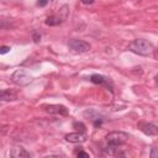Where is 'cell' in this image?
I'll return each instance as SVG.
<instances>
[{
  "mask_svg": "<svg viewBox=\"0 0 158 158\" xmlns=\"http://www.w3.org/2000/svg\"><path fill=\"white\" fill-rule=\"evenodd\" d=\"M128 49L139 56H148L153 52V44L147 40L137 38L128 44Z\"/></svg>",
  "mask_w": 158,
  "mask_h": 158,
  "instance_id": "obj_1",
  "label": "cell"
},
{
  "mask_svg": "<svg viewBox=\"0 0 158 158\" xmlns=\"http://www.w3.org/2000/svg\"><path fill=\"white\" fill-rule=\"evenodd\" d=\"M11 80L20 86H26L32 81V75L30 73H27L25 69H17L12 73L11 75Z\"/></svg>",
  "mask_w": 158,
  "mask_h": 158,
  "instance_id": "obj_2",
  "label": "cell"
},
{
  "mask_svg": "<svg viewBox=\"0 0 158 158\" xmlns=\"http://www.w3.org/2000/svg\"><path fill=\"white\" fill-rule=\"evenodd\" d=\"M106 142L110 144H115V146H121L123 144L127 139H128V135L122 132V131H114L106 135Z\"/></svg>",
  "mask_w": 158,
  "mask_h": 158,
  "instance_id": "obj_3",
  "label": "cell"
},
{
  "mask_svg": "<svg viewBox=\"0 0 158 158\" xmlns=\"http://www.w3.org/2000/svg\"><path fill=\"white\" fill-rule=\"evenodd\" d=\"M68 47L70 51L75 53H85L90 49V44L81 40H70L68 42Z\"/></svg>",
  "mask_w": 158,
  "mask_h": 158,
  "instance_id": "obj_4",
  "label": "cell"
},
{
  "mask_svg": "<svg viewBox=\"0 0 158 158\" xmlns=\"http://www.w3.org/2000/svg\"><path fill=\"white\" fill-rule=\"evenodd\" d=\"M68 6H63L60 9V12L62 15H52V16H48L46 19V25L48 26H57L59 23H62L65 19H67V15H68Z\"/></svg>",
  "mask_w": 158,
  "mask_h": 158,
  "instance_id": "obj_5",
  "label": "cell"
},
{
  "mask_svg": "<svg viewBox=\"0 0 158 158\" xmlns=\"http://www.w3.org/2000/svg\"><path fill=\"white\" fill-rule=\"evenodd\" d=\"M44 110H46V112H48L51 115H57V116H68V114H69L68 109L64 105H58V104L57 105L56 104L47 105V106H44Z\"/></svg>",
  "mask_w": 158,
  "mask_h": 158,
  "instance_id": "obj_6",
  "label": "cell"
},
{
  "mask_svg": "<svg viewBox=\"0 0 158 158\" xmlns=\"http://www.w3.org/2000/svg\"><path fill=\"white\" fill-rule=\"evenodd\" d=\"M65 141L70 142V143H81L85 141V136L83 132H73V133H68L65 135Z\"/></svg>",
  "mask_w": 158,
  "mask_h": 158,
  "instance_id": "obj_7",
  "label": "cell"
},
{
  "mask_svg": "<svg viewBox=\"0 0 158 158\" xmlns=\"http://www.w3.org/2000/svg\"><path fill=\"white\" fill-rule=\"evenodd\" d=\"M139 130L147 136H154V135L158 133V127L156 125H153V123H147V122L146 123H141L139 125Z\"/></svg>",
  "mask_w": 158,
  "mask_h": 158,
  "instance_id": "obj_8",
  "label": "cell"
},
{
  "mask_svg": "<svg viewBox=\"0 0 158 158\" xmlns=\"http://www.w3.org/2000/svg\"><path fill=\"white\" fill-rule=\"evenodd\" d=\"M10 156L14 157V158H30V157H31V154H30L25 148L19 147V146H16V147H14V148L11 149Z\"/></svg>",
  "mask_w": 158,
  "mask_h": 158,
  "instance_id": "obj_9",
  "label": "cell"
},
{
  "mask_svg": "<svg viewBox=\"0 0 158 158\" xmlns=\"http://www.w3.org/2000/svg\"><path fill=\"white\" fill-rule=\"evenodd\" d=\"M90 81L94 84H100V85H106V86H109V84H110L109 78L100 75V74H93L90 77Z\"/></svg>",
  "mask_w": 158,
  "mask_h": 158,
  "instance_id": "obj_10",
  "label": "cell"
},
{
  "mask_svg": "<svg viewBox=\"0 0 158 158\" xmlns=\"http://www.w3.org/2000/svg\"><path fill=\"white\" fill-rule=\"evenodd\" d=\"M17 96L14 91L11 90H2L1 91V100L2 101H10V100H16Z\"/></svg>",
  "mask_w": 158,
  "mask_h": 158,
  "instance_id": "obj_11",
  "label": "cell"
},
{
  "mask_svg": "<svg viewBox=\"0 0 158 158\" xmlns=\"http://www.w3.org/2000/svg\"><path fill=\"white\" fill-rule=\"evenodd\" d=\"M73 127L78 131V132H85L86 131V126L83 123V122H78V121H75V122H73Z\"/></svg>",
  "mask_w": 158,
  "mask_h": 158,
  "instance_id": "obj_12",
  "label": "cell"
},
{
  "mask_svg": "<svg viewBox=\"0 0 158 158\" xmlns=\"http://www.w3.org/2000/svg\"><path fill=\"white\" fill-rule=\"evenodd\" d=\"M151 158H158V148H152L151 153H149Z\"/></svg>",
  "mask_w": 158,
  "mask_h": 158,
  "instance_id": "obj_13",
  "label": "cell"
},
{
  "mask_svg": "<svg viewBox=\"0 0 158 158\" xmlns=\"http://www.w3.org/2000/svg\"><path fill=\"white\" fill-rule=\"evenodd\" d=\"M32 37H33V41H35V42H36V43H37V42H40V41H41V35H40V33H38V32H35V33H33V36H32Z\"/></svg>",
  "mask_w": 158,
  "mask_h": 158,
  "instance_id": "obj_14",
  "label": "cell"
},
{
  "mask_svg": "<svg viewBox=\"0 0 158 158\" xmlns=\"http://www.w3.org/2000/svg\"><path fill=\"white\" fill-rule=\"evenodd\" d=\"M10 51V47L9 46H2L1 48H0V53L1 54H5V53H7Z\"/></svg>",
  "mask_w": 158,
  "mask_h": 158,
  "instance_id": "obj_15",
  "label": "cell"
},
{
  "mask_svg": "<svg viewBox=\"0 0 158 158\" xmlns=\"http://www.w3.org/2000/svg\"><path fill=\"white\" fill-rule=\"evenodd\" d=\"M77 156H78V157H84V158H88V157H89V154H88L86 152H84V151H78V152H77Z\"/></svg>",
  "mask_w": 158,
  "mask_h": 158,
  "instance_id": "obj_16",
  "label": "cell"
},
{
  "mask_svg": "<svg viewBox=\"0 0 158 158\" xmlns=\"http://www.w3.org/2000/svg\"><path fill=\"white\" fill-rule=\"evenodd\" d=\"M47 4H48V0H38V1H37V5L41 6V7H42V6H46Z\"/></svg>",
  "mask_w": 158,
  "mask_h": 158,
  "instance_id": "obj_17",
  "label": "cell"
},
{
  "mask_svg": "<svg viewBox=\"0 0 158 158\" xmlns=\"http://www.w3.org/2000/svg\"><path fill=\"white\" fill-rule=\"evenodd\" d=\"M81 2H83V4H85V5H90V4H93V2H94V0H81Z\"/></svg>",
  "mask_w": 158,
  "mask_h": 158,
  "instance_id": "obj_18",
  "label": "cell"
},
{
  "mask_svg": "<svg viewBox=\"0 0 158 158\" xmlns=\"http://www.w3.org/2000/svg\"><path fill=\"white\" fill-rule=\"evenodd\" d=\"M154 79H156V81H157V83H158V74H157V75H156V78H154Z\"/></svg>",
  "mask_w": 158,
  "mask_h": 158,
  "instance_id": "obj_19",
  "label": "cell"
}]
</instances>
